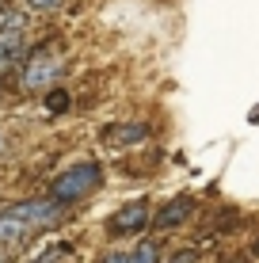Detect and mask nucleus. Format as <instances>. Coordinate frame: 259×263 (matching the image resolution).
Listing matches in <instances>:
<instances>
[{"instance_id":"1","label":"nucleus","mask_w":259,"mask_h":263,"mask_svg":"<svg viewBox=\"0 0 259 263\" xmlns=\"http://www.w3.org/2000/svg\"><path fill=\"white\" fill-rule=\"evenodd\" d=\"M99 179H103L99 164H76V168H69L65 176H57L50 183V198H57V202L84 198V195H92L95 187H99Z\"/></svg>"},{"instance_id":"2","label":"nucleus","mask_w":259,"mask_h":263,"mask_svg":"<svg viewBox=\"0 0 259 263\" xmlns=\"http://www.w3.org/2000/svg\"><path fill=\"white\" fill-rule=\"evenodd\" d=\"M8 217H15L19 225H27V229H38V225H50L57 221L61 214H65V202H57V198H38V202H15L4 210Z\"/></svg>"},{"instance_id":"3","label":"nucleus","mask_w":259,"mask_h":263,"mask_svg":"<svg viewBox=\"0 0 259 263\" xmlns=\"http://www.w3.org/2000/svg\"><path fill=\"white\" fill-rule=\"evenodd\" d=\"M149 225V210H145V202H133V206H122L118 214L107 221V229L114 233V237H130V233H137V229H145Z\"/></svg>"},{"instance_id":"4","label":"nucleus","mask_w":259,"mask_h":263,"mask_svg":"<svg viewBox=\"0 0 259 263\" xmlns=\"http://www.w3.org/2000/svg\"><path fill=\"white\" fill-rule=\"evenodd\" d=\"M57 61L53 58H34V61H27L23 65V77H19V84L23 88H46L53 77H57Z\"/></svg>"},{"instance_id":"5","label":"nucleus","mask_w":259,"mask_h":263,"mask_svg":"<svg viewBox=\"0 0 259 263\" xmlns=\"http://www.w3.org/2000/svg\"><path fill=\"white\" fill-rule=\"evenodd\" d=\"M191 214H194V198L183 195V198H175V202H168L164 210L153 217V225H156V229H175V225H183Z\"/></svg>"},{"instance_id":"6","label":"nucleus","mask_w":259,"mask_h":263,"mask_svg":"<svg viewBox=\"0 0 259 263\" xmlns=\"http://www.w3.org/2000/svg\"><path fill=\"white\" fill-rule=\"evenodd\" d=\"M103 263H160V256H156L153 244H141V248H133V252H111Z\"/></svg>"},{"instance_id":"7","label":"nucleus","mask_w":259,"mask_h":263,"mask_svg":"<svg viewBox=\"0 0 259 263\" xmlns=\"http://www.w3.org/2000/svg\"><path fill=\"white\" fill-rule=\"evenodd\" d=\"M111 145H141L145 141V126H118V130H107Z\"/></svg>"},{"instance_id":"8","label":"nucleus","mask_w":259,"mask_h":263,"mask_svg":"<svg viewBox=\"0 0 259 263\" xmlns=\"http://www.w3.org/2000/svg\"><path fill=\"white\" fill-rule=\"evenodd\" d=\"M27 225H19L15 217H8V214H0V244H15V240H23L27 237Z\"/></svg>"},{"instance_id":"9","label":"nucleus","mask_w":259,"mask_h":263,"mask_svg":"<svg viewBox=\"0 0 259 263\" xmlns=\"http://www.w3.org/2000/svg\"><path fill=\"white\" fill-rule=\"evenodd\" d=\"M27 4H31L34 12H57V8L65 4V0H27Z\"/></svg>"},{"instance_id":"10","label":"nucleus","mask_w":259,"mask_h":263,"mask_svg":"<svg viewBox=\"0 0 259 263\" xmlns=\"http://www.w3.org/2000/svg\"><path fill=\"white\" fill-rule=\"evenodd\" d=\"M46 107H50V111H65V107H69V96H65V92H53Z\"/></svg>"},{"instance_id":"11","label":"nucleus","mask_w":259,"mask_h":263,"mask_svg":"<svg viewBox=\"0 0 259 263\" xmlns=\"http://www.w3.org/2000/svg\"><path fill=\"white\" fill-rule=\"evenodd\" d=\"M0 149H4V138H0Z\"/></svg>"},{"instance_id":"12","label":"nucleus","mask_w":259,"mask_h":263,"mask_svg":"<svg viewBox=\"0 0 259 263\" xmlns=\"http://www.w3.org/2000/svg\"><path fill=\"white\" fill-rule=\"evenodd\" d=\"M0 263H4V256H0Z\"/></svg>"}]
</instances>
